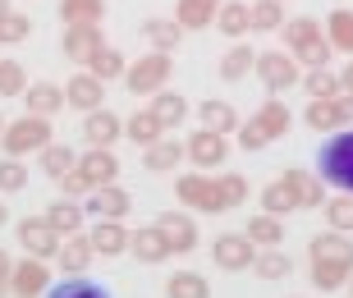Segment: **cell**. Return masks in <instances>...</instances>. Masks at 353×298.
I'll return each mask as SVG.
<instances>
[{
    "label": "cell",
    "mask_w": 353,
    "mask_h": 298,
    "mask_svg": "<svg viewBox=\"0 0 353 298\" xmlns=\"http://www.w3.org/2000/svg\"><path fill=\"white\" fill-rule=\"evenodd\" d=\"M316 175H321V183H330V188L353 193V129L326 133V147L316 152Z\"/></svg>",
    "instance_id": "1"
},
{
    "label": "cell",
    "mask_w": 353,
    "mask_h": 298,
    "mask_svg": "<svg viewBox=\"0 0 353 298\" xmlns=\"http://www.w3.org/2000/svg\"><path fill=\"white\" fill-rule=\"evenodd\" d=\"M55 133H51V119L46 115H19L5 124V133H0V147H5V156H32L41 152V147H51Z\"/></svg>",
    "instance_id": "2"
},
{
    "label": "cell",
    "mask_w": 353,
    "mask_h": 298,
    "mask_svg": "<svg viewBox=\"0 0 353 298\" xmlns=\"http://www.w3.org/2000/svg\"><path fill=\"white\" fill-rule=\"evenodd\" d=\"M170 74H174L170 55L165 51H147L143 60H133V65L124 69V88H129L133 97H157V92H165Z\"/></svg>",
    "instance_id": "3"
},
{
    "label": "cell",
    "mask_w": 353,
    "mask_h": 298,
    "mask_svg": "<svg viewBox=\"0 0 353 298\" xmlns=\"http://www.w3.org/2000/svg\"><path fill=\"white\" fill-rule=\"evenodd\" d=\"M174 197H179L183 207L202 211V216H216V211H225V197H221V188H216V179H211L207 170L179 175V179H174Z\"/></svg>",
    "instance_id": "4"
},
{
    "label": "cell",
    "mask_w": 353,
    "mask_h": 298,
    "mask_svg": "<svg viewBox=\"0 0 353 298\" xmlns=\"http://www.w3.org/2000/svg\"><path fill=\"white\" fill-rule=\"evenodd\" d=\"M252 69H257V78H262V88L271 92V97L289 92L294 83H303V65H299L289 51H262Z\"/></svg>",
    "instance_id": "5"
},
{
    "label": "cell",
    "mask_w": 353,
    "mask_h": 298,
    "mask_svg": "<svg viewBox=\"0 0 353 298\" xmlns=\"http://www.w3.org/2000/svg\"><path fill=\"white\" fill-rule=\"evenodd\" d=\"M307 129L316 133H340V129H353V97L340 92V97H321V101L307 106Z\"/></svg>",
    "instance_id": "6"
},
{
    "label": "cell",
    "mask_w": 353,
    "mask_h": 298,
    "mask_svg": "<svg viewBox=\"0 0 353 298\" xmlns=\"http://www.w3.org/2000/svg\"><path fill=\"white\" fill-rule=\"evenodd\" d=\"M19 248H23L28 257H55V252H60V244H65V234L55 230L51 221H46V216H37V221H32V216H28V221H19Z\"/></svg>",
    "instance_id": "7"
},
{
    "label": "cell",
    "mask_w": 353,
    "mask_h": 298,
    "mask_svg": "<svg viewBox=\"0 0 353 298\" xmlns=\"http://www.w3.org/2000/svg\"><path fill=\"white\" fill-rule=\"evenodd\" d=\"M183 156H188L197 170H221L225 156H230V138H225V133H211V129H197V133H188Z\"/></svg>",
    "instance_id": "8"
},
{
    "label": "cell",
    "mask_w": 353,
    "mask_h": 298,
    "mask_svg": "<svg viewBox=\"0 0 353 298\" xmlns=\"http://www.w3.org/2000/svg\"><path fill=\"white\" fill-rule=\"evenodd\" d=\"M252 257H257V244H252L248 234H221L211 244V261L221 271H252Z\"/></svg>",
    "instance_id": "9"
},
{
    "label": "cell",
    "mask_w": 353,
    "mask_h": 298,
    "mask_svg": "<svg viewBox=\"0 0 353 298\" xmlns=\"http://www.w3.org/2000/svg\"><path fill=\"white\" fill-rule=\"evenodd\" d=\"M51 289V266L41 257H23L14 261V275H10V298H41Z\"/></svg>",
    "instance_id": "10"
},
{
    "label": "cell",
    "mask_w": 353,
    "mask_h": 298,
    "mask_svg": "<svg viewBox=\"0 0 353 298\" xmlns=\"http://www.w3.org/2000/svg\"><path fill=\"white\" fill-rule=\"evenodd\" d=\"M101 46H105L101 23H69L65 37H60V51H65V60H74V65H88Z\"/></svg>",
    "instance_id": "11"
},
{
    "label": "cell",
    "mask_w": 353,
    "mask_h": 298,
    "mask_svg": "<svg viewBox=\"0 0 353 298\" xmlns=\"http://www.w3.org/2000/svg\"><path fill=\"white\" fill-rule=\"evenodd\" d=\"M157 225H161V234H165V244H170V257L193 252L197 239H202V234H197V221H193V216H183V211H161Z\"/></svg>",
    "instance_id": "12"
},
{
    "label": "cell",
    "mask_w": 353,
    "mask_h": 298,
    "mask_svg": "<svg viewBox=\"0 0 353 298\" xmlns=\"http://www.w3.org/2000/svg\"><path fill=\"white\" fill-rule=\"evenodd\" d=\"M88 211L97 221H124L133 211V197H129V188H119V183H101V188L88 193Z\"/></svg>",
    "instance_id": "13"
},
{
    "label": "cell",
    "mask_w": 353,
    "mask_h": 298,
    "mask_svg": "<svg viewBox=\"0 0 353 298\" xmlns=\"http://www.w3.org/2000/svg\"><path fill=\"white\" fill-rule=\"evenodd\" d=\"M65 101H69V110H101L105 106V83L97 74H74L65 83Z\"/></svg>",
    "instance_id": "14"
},
{
    "label": "cell",
    "mask_w": 353,
    "mask_h": 298,
    "mask_svg": "<svg viewBox=\"0 0 353 298\" xmlns=\"http://www.w3.org/2000/svg\"><path fill=\"white\" fill-rule=\"evenodd\" d=\"M55 261H60V271H65V275H83V271H88L92 261H97V248H92L88 230H79V234H65V244H60Z\"/></svg>",
    "instance_id": "15"
},
{
    "label": "cell",
    "mask_w": 353,
    "mask_h": 298,
    "mask_svg": "<svg viewBox=\"0 0 353 298\" xmlns=\"http://www.w3.org/2000/svg\"><path fill=\"white\" fill-rule=\"evenodd\" d=\"M129 252H133V261H143V266H157V261L170 257V244H165L161 225H143V230H133V234H129Z\"/></svg>",
    "instance_id": "16"
},
{
    "label": "cell",
    "mask_w": 353,
    "mask_h": 298,
    "mask_svg": "<svg viewBox=\"0 0 353 298\" xmlns=\"http://www.w3.org/2000/svg\"><path fill=\"white\" fill-rule=\"evenodd\" d=\"M129 225L124 221H92L88 239L97 248V257H119V252H129Z\"/></svg>",
    "instance_id": "17"
},
{
    "label": "cell",
    "mask_w": 353,
    "mask_h": 298,
    "mask_svg": "<svg viewBox=\"0 0 353 298\" xmlns=\"http://www.w3.org/2000/svg\"><path fill=\"white\" fill-rule=\"evenodd\" d=\"M79 170H83V179L92 183V188H101V183H115L119 179V161L110 147H88V152L79 156Z\"/></svg>",
    "instance_id": "18"
},
{
    "label": "cell",
    "mask_w": 353,
    "mask_h": 298,
    "mask_svg": "<svg viewBox=\"0 0 353 298\" xmlns=\"http://www.w3.org/2000/svg\"><path fill=\"white\" fill-rule=\"evenodd\" d=\"M23 106H28V115H46V119H55L60 110H65V88L60 83H28V92H23Z\"/></svg>",
    "instance_id": "19"
},
{
    "label": "cell",
    "mask_w": 353,
    "mask_h": 298,
    "mask_svg": "<svg viewBox=\"0 0 353 298\" xmlns=\"http://www.w3.org/2000/svg\"><path fill=\"white\" fill-rule=\"evenodd\" d=\"M124 133V119L115 115V110H88V119H83V138H88V147H115V138Z\"/></svg>",
    "instance_id": "20"
},
{
    "label": "cell",
    "mask_w": 353,
    "mask_h": 298,
    "mask_svg": "<svg viewBox=\"0 0 353 298\" xmlns=\"http://www.w3.org/2000/svg\"><path fill=\"white\" fill-rule=\"evenodd\" d=\"M193 115H197V129L225 133V138H230V133H239V124H243L234 106H230V101H216V97H211V101H202V106L193 110Z\"/></svg>",
    "instance_id": "21"
},
{
    "label": "cell",
    "mask_w": 353,
    "mask_h": 298,
    "mask_svg": "<svg viewBox=\"0 0 353 298\" xmlns=\"http://www.w3.org/2000/svg\"><path fill=\"white\" fill-rule=\"evenodd\" d=\"M225 0H179L174 5V23L183 28V32H202V28L216 23V10H221Z\"/></svg>",
    "instance_id": "22"
},
{
    "label": "cell",
    "mask_w": 353,
    "mask_h": 298,
    "mask_svg": "<svg viewBox=\"0 0 353 298\" xmlns=\"http://www.w3.org/2000/svg\"><path fill=\"white\" fill-rule=\"evenodd\" d=\"M307 257H326V261H349L353 266V239L340 230H321L312 234V244H307Z\"/></svg>",
    "instance_id": "23"
},
{
    "label": "cell",
    "mask_w": 353,
    "mask_h": 298,
    "mask_svg": "<svg viewBox=\"0 0 353 298\" xmlns=\"http://www.w3.org/2000/svg\"><path fill=\"white\" fill-rule=\"evenodd\" d=\"M124 133H129L133 147H152V143H161V138H165V124H161L157 110L147 106V110H133V115L124 119Z\"/></svg>",
    "instance_id": "24"
},
{
    "label": "cell",
    "mask_w": 353,
    "mask_h": 298,
    "mask_svg": "<svg viewBox=\"0 0 353 298\" xmlns=\"http://www.w3.org/2000/svg\"><path fill=\"white\" fill-rule=\"evenodd\" d=\"M179 161H183V143H174V138H161V143L143 147V166L152 175H170V170H179Z\"/></svg>",
    "instance_id": "25"
},
{
    "label": "cell",
    "mask_w": 353,
    "mask_h": 298,
    "mask_svg": "<svg viewBox=\"0 0 353 298\" xmlns=\"http://www.w3.org/2000/svg\"><path fill=\"white\" fill-rule=\"evenodd\" d=\"M216 28H221L225 37H248L252 32V10L243 0H225L221 10H216Z\"/></svg>",
    "instance_id": "26"
},
{
    "label": "cell",
    "mask_w": 353,
    "mask_h": 298,
    "mask_svg": "<svg viewBox=\"0 0 353 298\" xmlns=\"http://www.w3.org/2000/svg\"><path fill=\"white\" fill-rule=\"evenodd\" d=\"M152 110H157V119H161V124H165V133H170V129H179L183 119L193 115V106L183 101L179 92H170V88H165V92H157V97H152Z\"/></svg>",
    "instance_id": "27"
},
{
    "label": "cell",
    "mask_w": 353,
    "mask_h": 298,
    "mask_svg": "<svg viewBox=\"0 0 353 298\" xmlns=\"http://www.w3.org/2000/svg\"><path fill=\"white\" fill-rule=\"evenodd\" d=\"M143 37L152 41V51H179V41H183V28L174 23V19H143Z\"/></svg>",
    "instance_id": "28"
},
{
    "label": "cell",
    "mask_w": 353,
    "mask_h": 298,
    "mask_svg": "<svg viewBox=\"0 0 353 298\" xmlns=\"http://www.w3.org/2000/svg\"><path fill=\"white\" fill-rule=\"evenodd\" d=\"M353 266L349 261H326V257H312V285L321 289V294H335V289L349 285Z\"/></svg>",
    "instance_id": "29"
},
{
    "label": "cell",
    "mask_w": 353,
    "mask_h": 298,
    "mask_svg": "<svg viewBox=\"0 0 353 298\" xmlns=\"http://www.w3.org/2000/svg\"><path fill=\"white\" fill-rule=\"evenodd\" d=\"M243 234H248L257 248H280L285 244V221L271 216V211H262V216H252V221L243 225Z\"/></svg>",
    "instance_id": "30"
},
{
    "label": "cell",
    "mask_w": 353,
    "mask_h": 298,
    "mask_svg": "<svg viewBox=\"0 0 353 298\" xmlns=\"http://www.w3.org/2000/svg\"><path fill=\"white\" fill-rule=\"evenodd\" d=\"M252 119L262 124V133L271 138V143L289 133V106L280 101V97H266V101H262V110H252Z\"/></svg>",
    "instance_id": "31"
},
{
    "label": "cell",
    "mask_w": 353,
    "mask_h": 298,
    "mask_svg": "<svg viewBox=\"0 0 353 298\" xmlns=\"http://www.w3.org/2000/svg\"><path fill=\"white\" fill-rule=\"evenodd\" d=\"M262 211H271V216H289V211H299V193H294V183H289L285 175L262 188Z\"/></svg>",
    "instance_id": "32"
},
{
    "label": "cell",
    "mask_w": 353,
    "mask_h": 298,
    "mask_svg": "<svg viewBox=\"0 0 353 298\" xmlns=\"http://www.w3.org/2000/svg\"><path fill=\"white\" fill-rule=\"evenodd\" d=\"M41 298H110V289L97 285V280H88V275H65L60 285H51Z\"/></svg>",
    "instance_id": "33"
},
{
    "label": "cell",
    "mask_w": 353,
    "mask_h": 298,
    "mask_svg": "<svg viewBox=\"0 0 353 298\" xmlns=\"http://www.w3.org/2000/svg\"><path fill=\"white\" fill-rule=\"evenodd\" d=\"M285 179L294 183L299 207H321V202H326V183H321V175H307V170H285Z\"/></svg>",
    "instance_id": "34"
},
{
    "label": "cell",
    "mask_w": 353,
    "mask_h": 298,
    "mask_svg": "<svg viewBox=\"0 0 353 298\" xmlns=\"http://www.w3.org/2000/svg\"><path fill=\"white\" fill-rule=\"evenodd\" d=\"M165 298H211V285L202 271H174L165 280Z\"/></svg>",
    "instance_id": "35"
},
{
    "label": "cell",
    "mask_w": 353,
    "mask_h": 298,
    "mask_svg": "<svg viewBox=\"0 0 353 298\" xmlns=\"http://www.w3.org/2000/svg\"><path fill=\"white\" fill-rule=\"evenodd\" d=\"M252 65H257V55H252V46H243V41H234L230 51L221 55V78L225 83H239V78H248Z\"/></svg>",
    "instance_id": "36"
},
{
    "label": "cell",
    "mask_w": 353,
    "mask_h": 298,
    "mask_svg": "<svg viewBox=\"0 0 353 298\" xmlns=\"http://www.w3.org/2000/svg\"><path fill=\"white\" fill-rule=\"evenodd\" d=\"M37 156H41V161H37V166H41V175H46V179H55V183H60V179H65V175H69V170L79 166V156L69 152V147H60V143L41 147Z\"/></svg>",
    "instance_id": "37"
},
{
    "label": "cell",
    "mask_w": 353,
    "mask_h": 298,
    "mask_svg": "<svg viewBox=\"0 0 353 298\" xmlns=\"http://www.w3.org/2000/svg\"><path fill=\"white\" fill-rule=\"evenodd\" d=\"M289 271H294V261L280 248H257V257H252V275L257 280H285Z\"/></svg>",
    "instance_id": "38"
},
{
    "label": "cell",
    "mask_w": 353,
    "mask_h": 298,
    "mask_svg": "<svg viewBox=\"0 0 353 298\" xmlns=\"http://www.w3.org/2000/svg\"><path fill=\"white\" fill-rule=\"evenodd\" d=\"M46 221H51L60 234H79V230H83V207H79V197H60V202H51V207H46Z\"/></svg>",
    "instance_id": "39"
},
{
    "label": "cell",
    "mask_w": 353,
    "mask_h": 298,
    "mask_svg": "<svg viewBox=\"0 0 353 298\" xmlns=\"http://www.w3.org/2000/svg\"><path fill=\"white\" fill-rule=\"evenodd\" d=\"M105 0H60V23H101Z\"/></svg>",
    "instance_id": "40"
},
{
    "label": "cell",
    "mask_w": 353,
    "mask_h": 298,
    "mask_svg": "<svg viewBox=\"0 0 353 298\" xmlns=\"http://www.w3.org/2000/svg\"><path fill=\"white\" fill-rule=\"evenodd\" d=\"M330 51H335V46H330V37H326V32H316V37H307L303 46H294L289 55H294L303 69H321V65H330Z\"/></svg>",
    "instance_id": "41"
},
{
    "label": "cell",
    "mask_w": 353,
    "mask_h": 298,
    "mask_svg": "<svg viewBox=\"0 0 353 298\" xmlns=\"http://www.w3.org/2000/svg\"><path fill=\"white\" fill-rule=\"evenodd\" d=\"M252 32H280L285 28V0H252Z\"/></svg>",
    "instance_id": "42"
},
{
    "label": "cell",
    "mask_w": 353,
    "mask_h": 298,
    "mask_svg": "<svg viewBox=\"0 0 353 298\" xmlns=\"http://www.w3.org/2000/svg\"><path fill=\"white\" fill-rule=\"evenodd\" d=\"M326 37H330L335 51L353 55V10H335V14H330V19H326Z\"/></svg>",
    "instance_id": "43"
},
{
    "label": "cell",
    "mask_w": 353,
    "mask_h": 298,
    "mask_svg": "<svg viewBox=\"0 0 353 298\" xmlns=\"http://www.w3.org/2000/svg\"><path fill=\"white\" fill-rule=\"evenodd\" d=\"M303 88H307V97L312 101H321V97H340V74H330V65H321V69H307L303 74Z\"/></svg>",
    "instance_id": "44"
},
{
    "label": "cell",
    "mask_w": 353,
    "mask_h": 298,
    "mask_svg": "<svg viewBox=\"0 0 353 298\" xmlns=\"http://www.w3.org/2000/svg\"><path fill=\"white\" fill-rule=\"evenodd\" d=\"M321 207H326V225L330 230L353 234V193H335V197H326Z\"/></svg>",
    "instance_id": "45"
},
{
    "label": "cell",
    "mask_w": 353,
    "mask_h": 298,
    "mask_svg": "<svg viewBox=\"0 0 353 298\" xmlns=\"http://www.w3.org/2000/svg\"><path fill=\"white\" fill-rule=\"evenodd\" d=\"M124 69H129V60H124V55H119L115 46H101V51H97V55L88 60V74H97L101 83H110V78H119Z\"/></svg>",
    "instance_id": "46"
},
{
    "label": "cell",
    "mask_w": 353,
    "mask_h": 298,
    "mask_svg": "<svg viewBox=\"0 0 353 298\" xmlns=\"http://www.w3.org/2000/svg\"><path fill=\"white\" fill-rule=\"evenodd\" d=\"M28 37H32V19L28 14H19V10L0 14V46H19Z\"/></svg>",
    "instance_id": "47"
},
{
    "label": "cell",
    "mask_w": 353,
    "mask_h": 298,
    "mask_svg": "<svg viewBox=\"0 0 353 298\" xmlns=\"http://www.w3.org/2000/svg\"><path fill=\"white\" fill-rule=\"evenodd\" d=\"M216 188H221V197H225V211L243 207V197H248V179H243V175H234V170L216 175Z\"/></svg>",
    "instance_id": "48"
},
{
    "label": "cell",
    "mask_w": 353,
    "mask_h": 298,
    "mask_svg": "<svg viewBox=\"0 0 353 298\" xmlns=\"http://www.w3.org/2000/svg\"><path fill=\"white\" fill-rule=\"evenodd\" d=\"M28 92V69L19 60H0V97H23Z\"/></svg>",
    "instance_id": "49"
},
{
    "label": "cell",
    "mask_w": 353,
    "mask_h": 298,
    "mask_svg": "<svg viewBox=\"0 0 353 298\" xmlns=\"http://www.w3.org/2000/svg\"><path fill=\"white\" fill-rule=\"evenodd\" d=\"M19 188H28V166L19 156H5L0 161V193H19Z\"/></svg>",
    "instance_id": "50"
},
{
    "label": "cell",
    "mask_w": 353,
    "mask_h": 298,
    "mask_svg": "<svg viewBox=\"0 0 353 298\" xmlns=\"http://www.w3.org/2000/svg\"><path fill=\"white\" fill-rule=\"evenodd\" d=\"M280 32H285V46L294 51V46H303L307 37H316V32H326V28L316 23V19H289V23L280 28Z\"/></svg>",
    "instance_id": "51"
},
{
    "label": "cell",
    "mask_w": 353,
    "mask_h": 298,
    "mask_svg": "<svg viewBox=\"0 0 353 298\" xmlns=\"http://www.w3.org/2000/svg\"><path fill=\"white\" fill-rule=\"evenodd\" d=\"M234 138H239V147H243V152H262V147H271V138L262 133V124H257V119H243Z\"/></svg>",
    "instance_id": "52"
},
{
    "label": "cell",
    "mask_w": 353,
    "mask_h": 298,
    "mask_svg": "<svg viewBox=\"0 0 353 298\" xmlns=\"http://www.w3.org/2000/svg\"><path fill=\"white\" fill-rule=\"evenodd\" d=\"M60 188H65V197H88V193H92V183L83 179V170H79V166H74L65 179H60Z\"/></svg>",
    "instance_id": "53"
},
{
    "label": "cell",
    "mask_w": 353,
    "mask_h": 298,
    "mask_svg": "<svg viewBox=\"0 0 353 298\" xmlns=\"http://www.w3.org/2000/svg\"><path fill=\"white\" fill-rule=\"evenodd\" d=\"M10 275H14V257L0 248V298H10Z\"/></svg>",
    "instance_id": "54"
},
{
    "label": "cell",
    "mask_w": 353,
    "mask_h": 298,
    "mask_svg": "<svg viewBox=\"0 0 353 298\" xmlns=\"http://www.w3.org/2000/svg\"><path fill=\"white\" fill-rule=\"evenodd\" d=\"M340 88H344V92H349V97H353V60H349V65H344V74H340Z\"/></svg>",
    "instance_id": "55"
},
{
    "label": "cell",
    "mask_w": 353,
    "mask_h": 298,
    "mask_svg": "<svg viewBox=\"0 0 353 298\" xmlns=\"http://www.w3.org/2000/svg\"><path fill=\"white\" fill-rule=\"evenodd\" d=\"M5 221H10V207H5V202H0V225H5Z\"/></svg>",
    "instance_id": "56"
},
{
    "label": "cell",
    "mask_w": 353,
    "mask_h": 298,
    "mask_svg": "<svg viewBox=\"0 0 353 298\" xmlns=\"http://www.w3.org/2000/svg\"><path fill=\"white\" fill-rule=\"evenodd\" d=\"M14 10V5H10V0H0V14H10Z\"/></svg>",
    "instance_id": "57"
},
{
    "label": "cell",
    "mask_w": 353,
    "mask_h": 298,
    "mask_svg": "<svg viewBox=\"0 0 353 298\" xmlns=\"http://www.w3.org/2000/svg\"><path fill=\"white\" fill-rule=\"evenodd\" d=\"M344 289H349V298H353V275H349V285H344Z\"/></svg>",
    "instance_id": "58"
},
{
    "label": "cell",
    "mask_w": 353,
    "mask_h": 298,
    "mask_svg": "<svg viewBox=\"0 0 353 298\" xmlns=\"http://www.w3.org/2000/svg\"><path fill=\"white\" fill-rule=\"evenodd\" d=\"M0 133H5V115H0Z\"/></svg>",
    "instance_id": "59"
}]
</instances>
